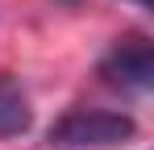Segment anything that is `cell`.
Wrapping results in <instances>:
<instances>
[{"label": "cell", "mask_w": 154, "mask_h": 150, "mask_svg": "<svg viewBox=\"0 0 154 150\" xmlns=\"http://www.w3.org/2000/svg\"><path fill=\"white\" fill-rule=\"evenodd\" d=\"M137 133V125L129 113H112V108H75L50 129L54 150H112L125 146Z\"/></svg>", "instance_id": "1"}, {"label": "cell", "mask_w": 154, "mask_h": 150, "mask_svg": "<svg viewBox=\"0 0 154 150\" xmlns=\"http://www.w3.org/2000/svg\"><path fill=\"white\" fill-rule=\"evenodd\" d=\"M100 79L108 88H121V92H150L154 83V46L146 38H125L100 58Z\"/></svg>", "instance_id": "2"}, {"label": "cell", "mask_w": 154, "mask_h": 150, "mask_svg": "<svg viewBox=\"0 0 154 150\" xmlns=\"http://www.w3.org/2000/svg\"><path fill=\"white\" fill-rule=\"evenodd\" d=\"M29 125H33V108H29V96L21 88V79L0 75V138H17Z\"/></svg>", "instance_id": "3"}, {"label": "cell", "mask_w": 154, "mask_h": 150, "mask_svg": "<svg viewBox=\"0 0 154 150\" xmlns=\"http://www.w3.org/2000/svg\"><path fill=\"white\" fill-rule=\"evenodd\" d=\"M129 4H133V8H142V13H150V4H154V0H129Z\"/></svg>", "instance_id": "4"}]
</instances>
